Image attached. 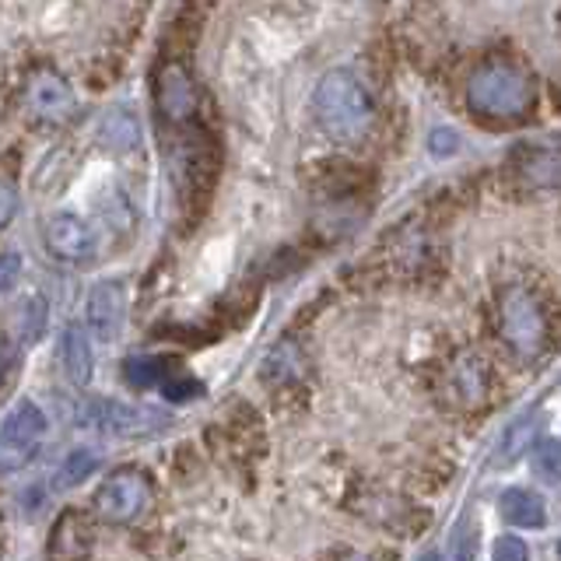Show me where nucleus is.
Segmentation results:
<instances>
[{
  "label": "nucleus",
  "mask_w": 561,
  "mask_h": 561,
  "mask_svg": "<svg viewBox=\"0 0 561 561\" xmlns=\"http://www.w3.org/2000/svg\"><path fill=\"white\" fill-rule=\"evenodd\" d=\"M421 561H438V554H435V551H428V554H425V558H421Z\"/></svg>",
  "instance_id": "c85d7f7f"
},
{
  "label": "nucleus",
  "mask_w": 561,
  "mask_h": 561,
  "mask_svg": "<svg viewBox=\"0 0 561 561\" xmlns=\"http://www.w3.org/2000/svg\"><path fill=\"white\" fill-rule=\"evenodd\" d=\"M60 355H64L67 379L84 390V386L92 382V376H95V355H92V341H88V333L81 327H67Z\"/></svg>",
  "instance_id": "f8f14e48"
},
{
  "label": "nucleus",
  "mask_w": 561,
  "mask_h": 561,
  "mask_svg": "<svg viewBox=\"0 0 561 561\" xmlns=\"http://www.w3.org/2000/svg\"><path fill=\"white\" fill-rule=\"evenodd\" d=\"M35 449L32 446H18L11 438H0V473H14V470H25L32 463Z\"/></svg>",
  "instance_id": "412c9836"
},
{
  "label": "nucleus",
  "mask_w": 561,
  "mask_h": 561,
  "mask_svg": "<svg viewBox=\"0 0 561 561\" xmlns=\"http://www.w3.org/2000/svg\"><path fill=\"white\" fill-rule=\"evenodd\" d=\"M99 470V456L95 453H88V449H75V453H67L64 456V463L57 467V488H78L84 478H92V473Z\"/></svg>",
  "instance_id": "dca6fc26"
},
{
  "label": "nucleus",
  "mask_w": 561,
  "mask_h": 561,
  "mask_svg": "<svg viewBox=\"0 0 561 561\" xmlns=\"http://www.w3.org/2000/svg\"><path fill=\"white\" fill-rule=\"evenodd\" d=\"M123 306H127V291H123L119 280H99V285L88 291L84 302V320L92 337L99 341H113L119 327H123Z\"/></svg>",
  "instance_id": "0eeeda50"
},
{
  "label": "nucleus",
  "mask_w": 561,
  "mask_h": 561,
  "mask_svg": "<svg viewBox=\"0 0 561 561\" xmlns=\"http://www.w3.org/2000/svg\"><path fill=\"white\" fill-rule=\"evenodd\" d=\"M43 435H46V414L35 408L32 400L14 403L11 414L4 417V425H0V438H11V443H18V446L39 449Z\"/></svg>",
  "instance_id": "9b49d317"
},
{
  "label": "nucleus",
  "mask_w": 561,
  "mask_h": 561,
  "mask_svg": "<svg viewBox=\"0 0 561 561\" xmlns=\"http://www.w3.org/2000/svg\"><path fill=\"white\" fill-rule=\"evenodd\" d=\"M95 421L113 435H151L165 428V414L151 408H130V403H99Z\"/></svg>",
  "instance_id": "1a4fd4ad"
},
{
  "label": "nucleus",
  "mask_w": 561,
  "mask_h": 561,
  "mask_svg": "<svg viewBox=\"0 0 561 561\" xmlns=\"http://www.w3.org/2000/svg\"><path fill=\"white\" fill-rule=\"evenodd\" d=\"M151 502V484L145 473L119 470L113 478H105L95 491V513L105 523H134Z\"/></svg>",
  "instance_id": "20e7f679"
},
{
  "label": "nucleus",
  "mask_w": 561,
  "mask_h": 561,
  "mask_svg": "<svg viewBox=\"0 0 561 561\" xmlns=\"http://www.w3.org/2000/svg\"><path fill=\"white\" fill-rule=\"evenodd\" d=\"M46 320H49V312H46V302L39 295H32L28 302L22 306V316H18V327H22V341L25 344H35L46 333Z\"/></svg>",
  "instance_id": "6ab92c4d"
},
{
  "label": "nucleus",
  "mask_w": 561,
  "mask_h": 561,
  "mask_svg": "<svg viewBox=\"0 0 561 561\" xmlns=\"http://www.w3.org/2000/svg\"><path fill=\"white\" fill-rule=\"evenodd\" d=\"M158 105H162V113L172 119V123H183L197 113L201 105V95H197V84L186 75V67L172 64L165 67L162 81H158Z\"/></svg>",
  "instance_id": "6e6552de"
},
{
  "label": "nucleus",
  "mask_w": 561,
  "mask_h": 561,
  "mask_svg": "<svg viewBox=\"0 0 561 561\" xmlns=\"http://www.w3.org/2000/svg\"><path fill=\"white\" fill-rule=\"evenodd\" d=\"M537 432H540V411L530 408L523 411L516 421H508V428L499 438V449H495V467H508L516 463L526 449L537 446Z\"/></svg>",
  "instance_id": "9d476101"
},
{
  "label": "nucleus",
  "mask_w": 561,
  "mask_h": 561,
  "mask_svg": "<svg viewBox=\"0 0 561 561\" xmlns=\"http://www.w3.org/2000/svg\"><path fill=\"white\" fill-rule=\"evenodd\" d=\"M428 148H432V154L446 158V154H453L456 148H460V137H456V130H446V127H438V130H432V140H428Z\"/></svg>",
  "instance_id": "393cba45"
},
{
  "label": "nucleus",
  "mask_w": 561,
  "mask_h": 561,
  "mask_svg": "<svg viewBox=\"0 0 561 561\" xmlns=\"http://www.w3.org/2000/svg\"><path fill=\"white\" fill-rule=\"evenodd\" d=\"M519 172L530 183H537V186H554V180H558V154L551 148L548 151H530V154H526V162H519Z\"/></svg>",
  "instance_id": "a211bd4d"
},
{
  "label": "nucleus",
  "mask_w": 561,
  "mask_h": 561,
  "mask_svg": "<svg viewBox=\"0 0 561 561\" xmlns=\"http://www.w3.org/2000/svg\"><path fill=\"white\" fill-rule=\"evenodd\" d=\"M453 390L460 400L478 403L488 393V362L481 355H463L453 365Z\"/></svg>",
  "instance_id": "ddd939ff"
},
{
  "label": "nucleus",
  "mask_w": 561,
  "mask_h": 561,
  "mask_svg": "<svg viewBox=\"0 0 561 561\" xmlns=\"http://www.w3.org/2000/svg\"><path fill=\"white\" fill-rule=\"evenodd\" d=\"M201 393V386L193 382V379H169L165 382V397L169 400H190V397H197Z\"/></svg>",
  "instance_id": "a878e982"
},
{
  "label": "nucleus",
  "mask_w": 561,
  "mask_h": 561,
  "mask_svg": "<svg viewBox=\"0 0 561 561\" xmlns=\"http://www.w3.org/2000/svg\"><path fill=\"white\" fill-rule=\"evenodd\" d=\"M25 102H28L32 116H39L46 123H64L78 110L75 88H70L60 75H53V70L32 75V81L25 88Z\"/></svg>",
  "instance_id": "39448f33"
},
{
  "label": "nucleus",
  "mask_w": 561,
  "mask_h": 561,
  "mask_svg": "<svg viewBox=\"0 0 561 561\" xmlns=\"http://www.w3.org/2000/svg\"><path fill=\"white\" fill-rule=\"evenodd\" d=\"M534 470H537V478H543L548 484L558 481V443L554 438H548V443H540L534 449Z\"/></svg>",
  "instance_id": "4be33fe9"
},
{
  "label": "nucleus",
  "mask_w": 561,
  "mask_h": 561,
  "mask_svg": "<svg viewBox=\"0 0 561 561\" xmlns=\"http://www.w3.org/2000/svg\"><path fill=\"white\" fill-rule=\"evenodd\" d=\"M502 333L523 358L540 355L548 327H543V309L526 288H508L502 298Z\"/></svg>",
  "instance_id": "7ed1b4c3"
},
{
  "label": "nucleus",
  "mask_w": 561,
  "mask_h": 561,
  "mask_svg": "<svg viewBox=\"0 0 561 561\" xmlns=\"http://www.w3.org/2000/svg\"><path fill=\"white\" fill-rule=\"evenodd\" d=\"M491 561H530V548L519 537H499L491 548Z\"/></svg>",
  "instance_id": "5701e85b"
},
{
  "label": "nucleus",
  "mask_w": 561,
  "mask_h": 561,
  "mask_svg": "<svg viewBox=\"0 0 561 561\" xmlns=\"http://www.w3.org/2000/svg\"><path fill=\"white\" fill-rule=\"evenodd\" d=\"M43 242H46V250L64 263H84L95 250L92 228L78 215H53L43 228Z\"/></svg>",
  "instance_id": "423d86ee"
},
{
  "label": "nucleus",
  "mask_w": 561,
  "mask_h": 561,
  "mask_svg": "<svg viewBox=\"0 0 561 561\" xmlns=\"http://www.w3.org/2000/svg\"><path fill=\"white\" fill-rule=\"evenodd\" d=\"M18 210V193L11 183H0V228H4Z\"/></svg>",
  "instance_id": "bb28decb"
},
{
  "label": "nucleus",
  "mask_w": 561,
  "mask_h": 561,
  "mask_svg": "<svg viewBox=\"0 0 561 561\" xmlns=\"http://www.w3.org/2000/svg\"><path fill=\"white\" fill-rule=\"evenodd\" d=\"M99 140L105 148H113V151H130V148H137V140H140V127H137V119L130 113H110L102 119V127H99Z\"/></svg>",
  "instance_id": "2eb2a0df"
},
{
  "label": "nucleus",
  "mask_w": 561,
  "mask_h": 561,
  "mask_svg": "<svg viewBox=\"0 0 561 561\" xmlns=\"http://www.w3.org/2000/svg\"><path fill=\"white\" fill-rule=\"evenodd\" d=\"M18 274H22V256L18 253L0 256V295H8L18 285Z\"/></svg>",
  "instance_id": "b1692460"
},
{
  "label": "nucleus",
  "mask_w": 561,
  "mask_h": 561,
  "mask_svg": "<svg viewBox=\"0 0 561 561\" xmlns=\"http://www.w3.org/2000/svg\"><path fill=\"white\" fill-rule=\"evenodd\" d=\"M4 376H8V344L0 337V382H4Z\"/></svg>",
  "instance_id": "cd10ccee"
},
{
  "label": "nucleus",
  "mask_w": 561,
  "mask_h": 561,
  "mask_svg": "<svg viewBox=\"0 0 561 561\" xmlns=\"http://www.w3.org/2000/svg\"><path fill=\"white\" fill-rule=\"evenodd\" d=\"M123 373H127V382L137 386V390H151V386H158L165 379L169 373V362L165 358H127V365H123Z\"/></svg>",
  "instance_id": "f3484780"
},
{
  "label": "nucleus",
  "mask_w": 561,
  "mask_h": 561,
  "mask_svg": "<svg viewBox=\"0 0 561 561\" xmlns=\"http://www.w3.org/2000/svg\"><path fill=\"white\" fill-rule=\"evenodd\" d=\"M534 99L537 88L530 75L508 60L484 64L481 70H473V78L467 84L470 110L488 119H519L530 113Z\"/></svg>",
  "instance_id": "f257e3e1"
},
{
  "label": "nucleus",
  "mask_w": 561,
  "mask_h": 561,
  "mask_svg": "<svg viewBox=\"0 0 561 561\" xmlns=\"http://www.w3.org/2000/svg\"><path fill=\"white\" fill-rule=\"evenodd\" d=\"M453 561H473L478 558V526L470 516H460V523L453 526V540H449Z\"/></svg>",
  "instance_id": "aec40b11"
},
{
  "label": "nucleus",
  "mask_w": 561,
  "mask_h": 561,
  "mask_svg": "<svg viewBox=\"0 0 561 561\" xmlns=\"http://www.w3.org/2000/svg\"><path fill=\"white\" fill-rule=\"evenodd\" d=\"M502 519L508 526H540L543 523V502L540 495H534V491L526 488H508L502 491Z\"/></svg>",
  "instance_id": "4468645a"
},
{
  "label": "nucleus",
  "mask_w": 561,
  "mask_h": 561,
  "mask_svg": "<svg viewBox=\"0 0 561 561\" xmlns=\"http://www.w3.org/2000/svg\"><path fill=\"white\" fill-rule=\"evenodd\" d=\"M316 119L323 130L337 140L362 137L373 123V99H368L365 84L347 75V70H330V75L316 88Z\"/></svg>",
  "instance_id": "f03ea898"
}]
</instances>
